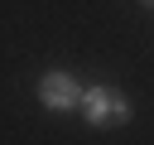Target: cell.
Instances as JSON below:
<instances>
[{
    "label": "cell",
    "mask_w": 154,
    "mask_h": 145,
    "mask_svg": "<svg viewBox=\"0 0 154 145\" xmlns=\"http://www.w3.org/2000/svg\"><path fill=\"white\" fill-rule=\"evenodd\" d=\"M82 116L91 126H120V121H130V102L116 87H87L82 92Z\"/></svg>",
    "instance_id": "6da1fadb"
},
{
    "label": "cell",
    "mask_w": 154,
    "mask_h": 145,
    "mask_svg": "<svg viewBox=\"0 0 154 145\" xmlns=\"http://www.w3.org/2000/svg\"><path fill=\"white\" fill-rule=\"evenodd\" d=\"M38 97H43L48 111H72V106H82V87H77L72 72H43V77H38Z\"/></svg>",
    "instance_id": "7a4b0ae2"
},
{
    "label": "cell",
    "mask_w": 154,
    "mask_h": 145,
    "mask_svg": "<svg viewBox=\"0 0 154 145\" xmlns=\"http://www.w3.org/2000/svg\"><path fill=\"white\" fill-rule=\"evenodd\" d=\"M144 5H154V0H144Z\"/></svg>",
    "instance_id": "3957f363"
}]
</instances>
